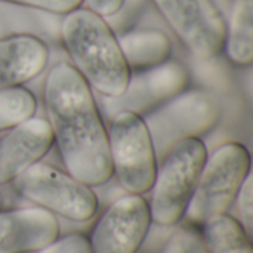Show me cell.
<instances>
[{
	"label": "cell",
	"mask_w": 253,
	"mask_h": 253,
	"mask_svg": "<svg viewBox=\"0 0 253 253\" xmlns=\"http://www.w3.org/2000/svg\"><path fill=\"white\" fill-rule=\"evenodd\" d=\"M43 102L64 169L92 188L111 179L104 116L93 90L68 61L49 68L43 82Z\"/></svg>",
	"instance_id": "obj_1"
},
{
	"label": "cell",
	"mask_w": 253,
	"mask_h": 253,
	"mask_svg": "<svg viewBox=\"0 0 253 253\" xmlns=\"http://www.w3.org/2000/svg\"><path fill=\"white\" fill-rule=\"evenodd\" d=\"M59 39L70 64L98 96H120L130 70L107 18L80 6L61 16Z\"/></svg>",
	"instance_id": "obj_2"
},
{
	"label": "cell",
	"mask_w": 253,
	"mask_h": 253,
	"mask_svg": "<svg viewBox=\"0 0 253 253\" xmlns=\"http://www.w3.org/2000/svg\"><path fill=\"white\" fill-rule=\"evenodd\" d=\"M208 156L203 139L187 138L176 142L159 162L148 200L154 225L178 227L184 222Z\"/></svg>",
	"instance_id": "obj_3"
},
{
	"label": "cell",
	"mask_w": 253,
	"mask_h": 253,
	"mask_svg": "<svg viewBox=\"0 0 253 253\" xmlns=\"http://www.w3.org/2000/svg\"><path fill=\"white\" fill-rule=\"evenodd\" d=\"M10 184L21 199L47 211L56 219L86 224L93 221L99 211L92 187L43 160L30 166Z\"/></svg>",
	"instance_id": "obj_4"
},
{
	"label": "cell",
	"mask_w": 253,
	"mask_h": 253,
	"mask_svg": "<svg viewBox=\"0 0 253 253\" xmlns=\"http://www.w3.org/2000/svg\"><path fill=\"white\" fill-rule=\"evenodd\" d=\"M251 168V153L242 142L227 141L209 153L184 221L202 227L208 219L228 213Z\"/></svg>",
	"instance_id": "obj_5"
},
{
	"label": "cell",
	"mask_w": 253,
	"mask_h": 253,
	"mask_svg": "<svg viewBox=\"0 0 253 253\" xmlns=\"http://www.w3.org/2000/svg\"><path fill=\"white\" fill-rule=\"evenodd\" d=\"M222 107L206 89H187L144 119L156 151L157 163L179 141L209 135L219 123Z\"/></svg>",
	"instance_id": "obj_6"
},
{
	"label": "cell",
	"mask_w": 253,
	"mask_h": 253,
	"mask_svg": "<svg viewBox=\"0 0 253 253\" xmlns=\"http://www.w3.org/2000/svg\"><path fill=\"white\" fill-rule=\"evenodd\" d=\"M107 120L113 176L129 194L150 193L159 163L144 119L132 111H117Z\"/></svg>",
	"instance_id": "obj_7"
},
{
	"label": "cell",
	"mask_w": 253,
	"mask_h": 253,
	"mask_svg": "<svg viewBox=\"0 0 253 253\" xmlns=\"http://www.w3.org/2000/svg\"><path fill=\"white\" fill-rule=\"evenodd\" d=\"M173 36L194 59L222 53L227 19L215 0H151Z\"/></svg>",
	"instance_id": "obj_8"
},
{
	"label": "cell",
	"mask_w": 253,
	"mask_h": 253,
	"mask_svg": "<svg viewBox=\"0 0 253 253\" xmlns=\"http://www.w3.org/2000/svg\"><path fill=\"white\" fill-rule=\"evenodd\" d=\"M190 83V70L182 62L169 59L157 67L130 73L127 86L120 96H95L105 119L117 111H132L145 117L173 96L187 90Z\"/></svg>",
	"instance_id": "obj_9"
},
{
	"label": "cell",
	"mask_w": 253,
	"mask_h": 253,
	"mask_svg": "<svg viewBox=\"0 0 253 253\" xmlns=\"http://www.w3.org/2000/svg\"><path fill=\"white\" fill-rule=\"evenodd\" d=\"M153 221L148 200L141 194H123L107 206L87 237L92 253H136Z\"/></svg>",
	"instance_id": "obj_10"
},
{
	"label": "cell",
	"mask_w": 253,
	"mask_h": 253,
	"mask_svg": "<svg viewBox=\"0 0 253 253\" xmlns=\"http://www.w3.org/2000/svg\"><path fill=\"white\" fill-rule=\"evenodd\" d=\"M0 138V187L42 162L53 145L49 122L33 116L4 130Z\"/></svg>",
	"instance_id": "obj_11"
},
{
	"label": "cell",
	"mask_w": 253,
	"mask_h": 253,
	"mask_svg": "<svg viewBox=\"0 0 253 253\" xmlns=\"http://www.w3.org/2000/svg\"><path fill=\"white\" fill-rule=\"evenodd\" d=\"M59 236V221L44 209H0V253H33Z\"/></svg>",
	"instance_id": "obj_12"
},
{
	"label": "cell",
	"mask_w": 253,
	"mask_h": 253,
	"mask_svg": "<svg viewBox=\"0 0 253 253\" xmlns=\"http://www.w3.org/2000/svg\"><path fill=\"white\" fill-rule=\"evenodd\" d=\"M50 49L44 39L28 33L0 37V89L19 87L37 79L49 65Z\"/></svg>",
	"instance_id": "obj_13"
},
{
	"label": "cell",
	"mask_w": 253,
	"mask_h": 253,
	"mask_svg": "<svg viewBox=\"0 0 253 253\" xmlns=\"http://www.w3.org/2000/svg\"><path fill=\"white\" fill-rule=\"evenodd\" d=\"M117 40L130 73L157 67L172 58L170 37L159 28H133L117 36Z\"/></svg>",
	"instance_id": "obj_14"
},
{
	"label": "cell",
	"mask_w": 253,
	"mask_h": 253,
	"mask_svg": "<svg viewBox=\"0 0 253 253\" xmlns=\"http://www.w3.org/2000/svg\"><path fill=\"white\" fill-rule=\"evenodd\" d=\"M222 52L227 61L237 67L253 62V0H234Z\"/></svg>",
	"instance_id": "obj_15"
},
{
	"label": "cell",
	"mask_w": 253,
	"mask_h": 253,
	"mask_svg": "<svg viewBox=\"0 0 253 253\" xmlns=\"http://www.w3.org/2000/svg\"><path fill=\"white\" fill-rule=\"evenodd\" d=\"M199 228L209 253H253L252 237L230 213L216 215Z\"/></svg>",
	"instance_id": "obj_16"
},
{
	"label": "cell",
	"mask_w": 253,
	"mask_h": 253,
	"mask_svg": "<svg viewBox=\"0 0 253 253\" xmlns=\"http://www.w3.org/2000/svg\"><path fill=\"white\" fill-rule=\"evenodd\" d=\"M37 98L25 86L0 89V132L36 116Z\"/></svg>",
	"instance_id": "obj_17"
},
{
	"label": "cell",
	"mask_w": 253,
	"mask_h": 253,
	"mask_svg": "<svg viewBox=\"0 0 253 253\" xmlns=\"http://www.w3.org/2000/svg\"><path fill=\"white\" fill-rule=\"evenodd\" d=\"M160 253H209L199 227L178 225Z\"/></svg>",
	"instance_id": "obj_18"
},
{
	"label": "cell",
	"mask_w": 253,
	"mask_h": 253,
	"mask_svg": "<svg viewBox=\"0 0 253 253\" xmlns=\"http://www.w3.org/2000/svg\"><path fill=\"white\" fill-rule=\"evenodd\" d=\"M194 61L197 62L196 73H197L199 82L203 86L202 89H206L212 93L225 92L230 89L228 74L221 65L215 64V58H212V59H194Z\"/></svg>",
	"instance_id": "obj_19"
},
{
	"label": "cell",
	"mask_w": 253,
	"mask_h": 253,
	"mask_svg": "<svg viewBox=\"0 0 253 253\" xmlns=\"http://www.w3.org/2000/svg\"><path fill=\"white\" fill-rule=\"evenodd\" d=\"M0 3H7L13 6L28 7L52 15L62 16L83 4V0H0Z\"/></svg>",
	"instance_id": "obj_20"
},
{
	"label": "cell",
	"mask_w": 253,
	"mask_h": 253,
	"mask_svg": "<svg viewBox=\"0 0 253 253\" xmlns=\"http://www.w3.org/2000/svg\"><path fill=\"white\" fill-rule=\"evenodd\" d=\"M239 218L237 221L242 224L245 231L252 237L253 231V182L252 173L243 182L236 200H234Z\"/></svg>",
	"instance_id": "obj_21"
},
{
	"label": "cell",
	"mask_w": 253,
	"mask_h": 253,
	"mask_svg": "<svg viewBox=\"0 0 253 253\" xmlns=\"http://www.w3.org/2000/svg\"><path fill=\"white\" fill-rule=\"evenodd\" d=\"M33 253H92L87 236L82 233H70L59 236L55 242Z\"/></svg>",
	"instance_id": "obj_22"
},
{
	"label": "cell",
	"mask_w": 253,
	"mask_h": 253,
	"mask_svg": "<svg viewBox=\"0 0 253 253\" xmlns=\"http://www.w3.org/2000/svg\"><path fill=\"white\" fill-rule=\"evenodd\" d=\"M82 6L93 10L104 18H113L120 13L125 6V0H83Z\"/></svg>",
	"instance_id": "obj_23"
},
{
	"label": "cell",
	"mask_w": 253,
	"mask_h": 253,
	"mask_svg": "<svg viewBox=\"0 0 253 253\" xmlns=\"http://www.w3.org/2000/svg\"><path fill=\"white\" fill-rule=\"evenodd\" d=\"M1 205H3V199H1V194H0V209H1Z\"/></svg>",
	"instance_id": "obj_24"
},
{
	"label": "cell",
	"mask_w": 253,
	"mask_h": 253,
	"mask_svg": "<svg viewBox=\"0 0 253 253\" xmlns=\"http://www.w3.org/2000/svg\"><path fill=\"white\" fill-rule=\"evenodd\" d=\"M136 253H142V252H141V251H139V252H136Z\"/></svg>",
	"instance_id": "obj_25"
}]
</instances>
